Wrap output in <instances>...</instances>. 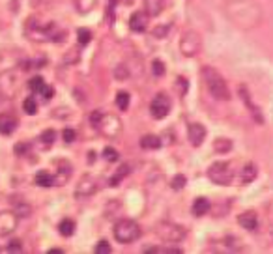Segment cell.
Masks as SVG:
<instances>
[{"label": "cell", "instance_id": "cell-1", "mask_svg": "<svg viewBox=\"0 0 273 254\" xmlns=\"http://www.w3.org/2000/svg\"><path fill=\"white\" fill-rule=\"evenodd\" d=\"M225 12L228 19L243 30H253V28L260 26L262 19H264L262 8L253 0H228Z\"/></svg>", "mask_w": 273, "mask_h": 254}, {"label": "cell", "instance_id": "cell-2", "mask_svg": "<svg viewBox=\"0 0 273 254\" xmlns=\"http://www.w3.org/2000/svg\"><path fill=\"white\" fill-rule=\"evenodd\" d=\"M200 75L204 85L208 88V92H210V96L214 97V99H217V101H228L230 99V90L226 86V81L217 69L206 66V68H202Z\"/></svg>", "mask_w": 273, "mask_h": 254}, {"label": "cell", "instance_id": "cell-3", "mask_svg": "<svg viewBox=\"0 0 273 254\" xmlns=\"http://www.w3.org/2000/svg\"><path fill=\"white\" fill-rule=\"evenodd\" d=\"M114 237L116 241L120 243H133L141 237V226L135 222V220H129V219H124V220H118L116 226H114Z\"/></svg>", "mask_w": 273, "mask_h": 254}, {"label": "cell", "instance_id": "cell-4", "mask_svg": "<svg viewBox=\"0 0 273 254\" xmlns=\"http://www.w3.org/2000/svg\"><path fill=\"white\" fill-rule=\"evenodd\" d=\"M208 178L215 185H230V182L234 180V170L225 161H217L208 169Z\"/></svg>", "mask_w": 273, "mask_h": 254}, {"label": "cell", "instance_id": "cell-5", "mask_svg": "<svg viewBox=\"0 0 273 254\" xmlns=\"http://www.w3.org/2000/svg\"><path fill=\"white\" fill-rule=\"evenodd\" d=\"M155 232L163 241L168 243H180L183 241V237H185V230L178 224H174V222H159Z\"/></svg>", "mask_w": 273, "mask_h": 254}, {"label": "cell", "instance_id": "cell-6", "mask_svg": "<svg viewBox=\"0 0 273 254\" xmlns=\"http://www.w3.org/2000/svg\"><path fill=\"white\" fill-rule=\"evenodd\" d=\"M202 49V39L195 30H187L180 39V51L183 56H195Z\"/></svg>", "mask_w": 273, "mask_h": 254}, {"label": "cell", "instance_id": "cell-7", "mask_svg": "<svg viewBox=\"0 0 273 254\" xmlns=\"http://www.w3.org/2000/svg\"><path fill=\"white\" fill-rule=\"evenodd\" d=\"M95 127L109 138H116L122 135V121L112 114H103V118L99 120V123Z\"/></svg>", "mask_w": 273, "mask_h": 254}, {"label": "cell", "instance_id": "cell-8", "mask_svg": "<svg viewBox=\"0 0 273 254\" xmlns=\"http://www.w3.org/2000/svg\"><path fill=\"white\" fill-rule=\"evenodd\" d=\"M150 112H152V116L155 120H163L170 112V99L165 94H157L150 103Z\"/></svg>", "mask_w": 273, "mask_h": 254}, {"label": "cell", "instance_id": "cell-9", "mask_svg": "<svg viewBox=\"0 0 273 254\" xmlns=\"http://www.w3.org/2000/svg\"><path fill=\"white\" fill-rule=\"evenodd\" d=\"M17 222H19V215L15 211H2L0 213V236L6 237L13 234V230L17 228Z\"/></svg>", "mask_w": 273, "mask_h": 254}, {"label": "cell", "instance_id": "cell-10", "mask_svg": "<svg viewBox=\"0 0 273 254\" xmlns=\"http://www.w3.org/2000/svg\"><path fill=\"white\" fill-rule=\"evenodd\" d=\"M239 96H241V101L247 105V109H249L251 116H253V120L256 121V123H264V116H262L260 109L253 103V99H251V94L249 90L245 88V86H239Z\"/></svg>", "mask_w": 273, "mask_h": 254}, {"label": "cell", "instance_id": "cell-11", "mask_svg": "<svg viewBox=\"0 0 273 254\" xmlns=\"http://www.w3.org/2000/svg\"><path fill=\"white\" fill-rule=\"evenodd\" d=\"M95 191H97L95 182L92 178L84 176L83 180L77 183V187H75V196H77V198H88V196H92Z\"/></svg>", "mask_w": 273, "mask_h": 254}, {"label": "cell", "instance_id": "cell-12", "mask_svg": "<svg viewBox=\"0 0 273 254\" xmlns=\"http://www.w3.org/2000/svg\"><path fill=\"white\" fill-rule=\"evenodd\" d=\"M187 136H189V142L193 146H200L206 138V127L202 123H191L189 129H187Z\"/></svg>", "mask_w": 273, "mask_h": 254}, {"label": "cell", "instance_id": "cell-13", "mask_svg": "<svg viewBox=\"0 0 273 254\" xmlns=\"http://www.w3.org/2000/svg\"><path fill=\"white\" fill-rule=\"evenodd\" d=\"M148 26V15L146 12H135L129 19V28L133 32H144Z\"/></svg>", "mask_w": 273, "mask_h": 254}, {"label": "cell", "instance_id": "cell-14", "mask_svg": "<svg viewBox=\"0 0 273 254\" xmlns=\"http://www.w3.org/2000/svg\"><path fill=\"white\" fill-rule=\"evenodd\" d=\"M237 222H239V226L245 228V230H256V226H258V217H256L255 211H245V213L237 215Z\"/></svg>", "mask_w": 273, "mask_h": 254}, {"label": "cell", "instance_id": "cell-15", "mask_svg": "<svg viewBox=\"0 0 273 254\" xmlns=\"http://www.w3.org/2000/svg\"><path fill=\"white\" fill-rule=\"evenodd\" d=\"M17 129V118L13 114H0V135H12Z\"/></svg>", "mask_w": 273, "mask_h": 254}, {"label": "cell", "instance_id": "cell-16", "mask_svg": "<svg viewBox=\"0 0 273 254\" xmlns=\"http://www.w3.org/2000/svg\"><path fill=\"white\" fill-rule=\"evenodd\" d=\"M256 174H258V170H256V167L253 165V163H247L243 169H241V183L243 185H247V183H253L255 180H256Z\"/></svg>", "mask_w": 273, "mask_h": 254}, {"label": "cell", "instance_id": "cell-17", "mask_svg": "<svg viewBox=\"0 0 273 254\" xmlns=\"http://www.w3.org/2000/svg\"><path fill=\"white\" fill-rule=\"evenodd\" d=\"M159 146H161V138L155 135H144L141 138V148L144 150H157Z\"/></svg>", "mask_w": 273, "mask_h": 254}, {"label": "cell", "instance_id": "cell-18", "mask_svg": "<svg viewBox=\"0 0 273 254\" xmlns=\"http://www.w3.org/2000/svg\"><path fill=\"white\" fill-rule=\"evenodd\" d=\"M208 211H210V202H208L206 198H197V200L193 202V213H195L197 217L206 215Z\"/></svg>", "mask_w": 273, "mask_h": 254}, {"label": "cell", "instance_id": "cell-19", "mask_svg": "<svg viewBox=\"0 0 273 254\" xmlns=\"http://www.w3.org/2000/svg\"><path fill=\"white\" fill-rule=\"evenodd\" d=\"M144 6H146V13L154 17L163 12V0H144Z\"/></svg>", "mask_w": 273, "mask_h": 254}, {"label": "cell", "instance_id": "cell-20", "mask_svg": "<svg viewBox=\"0 0 273 254\" xmlns=\"http://www.w3.org/2000/svg\"><path fill=\"white\" fill-rule=\"evenodd\" d=\"M58 232L64 237H70V236H73V232H75V222H73L72 219H64L58 224Z\"/></svg>", "mask_w": 273, "mask_h": 254}, {"label": "cell", "instance_id": "cell-21", "mask_svg": "<svg viewBox=\"0 0 273 254\" xmlns=\"http://www.w3.org/2000/svg\"><path fill=\"white\" fill-rule=\"evenodd\" d=\"M13 211L19 215V217H28L32 213V207L28 206L26 202H21V200H15L13 202Z\"/></svg>", "mask_w": 273, "mask_h": 254}, {"label": "cell", "instance_id": "cell-22", "mask_svg": "<svg viewBox=\"0 0 273 254\" xmlns=\"http://www.w3.org/2000/svg\"><path fill=\"white\" fill-rule=\"evenodd\" d=\"M15 88V77L10 75V81H4V75H0V92L4 96H10Z\"/></svg>", "mask_w": 273, "mask_h": 254}, {"label": "cell", "instance_id": "cell-23", "mask_svg": "<svg viewBox=\"0 0 273 254\" xmlns=\"http://www.w3.org/2000/svg\"><path fill=\"white\" fill-rule=\"evenodd\" d=\"M36 183L39 187H51V185H55V178L49 174V172H37L36 174Z\"/></svg>", "mask_w": 273, "mask_h": 254}, {"label": "cell", "instance_id": "cell-24", "mask_svg": "<svg viewBox=\"0 0 273 254\" xmlns=\"http://www.w3.org/2000/svg\"><path fill=\"white\" fill-rule=\"evenodd\" d=\"M129 172H131L129 165H122L118 172H116V174H114V176L110 178V185H112V187H116V185H118V183L122 182V180H124V178L127 176V174H129Z\"/></svg>", "mask_w": 273, "mask_h": 254}, {"label": "cell", "instance_id": "cell-25", "mask_svg": "<svg viewBox=\"0 0 273 254\" xmlns=\"http://www.w3.org/2000/svg\"><path fill=\"white\" fill-rule=\"evenodd\" d=\"M214 150L217 153H226V152L232 150V140H228V138H217L214 142Z\"/></svg>", "mask_w": 273, "mask_h": 254}, {"label": "cell", "instance_id": "cell-26", "mask_svg": "<svg viewBox=\"0 0 273 254\" xmlns=\"http://www.w3.org/2000/svg\"><path fill=\"white\" fill-rule=\"evenodd\" d=\"M45 86L47 85H45V81H43L41 77H34V79H30V81H28V88H30L34 94H41Z\"/></svg>", "mask_w": 273, "mask_h": 254}, {"label": "cell", "instance_id": "cell-27", "mask_svg": "<svg viewBox=\"0 0 273 254\" xmlns=\"http://www.w3.org/2000/svg\"><path fill=\"white\" fill-rule=\"evenodd\" d=\"M116 105L120 110H127L129 107V94L127 92H118L116 94Z\"/></svg>", "mask_w": 273, "mask_h": 254}, {"label": "cell", "instance_id": "cell-28", "mask_svg": "<svg viewBox=\"0 0 273 254\" xmlns=\"http://www.w3.org/2000/svg\"><path fill=\"white\" fill-rule=\"evenodd\" d=\"M23 110L26 112V114H30V116H34L37 112V105H36V101L32 99V97H26L23 101Z\"/></svg>", "mask_w": 273, "mask_h": 254}, {"label": "cell", "instance_id": "cell-29", "mask_svg": "<svg viewBox=\"0 0 273 254\" xmlns=\"http://www.w3.org/2000/svg\"><path fill=\"white\" fill-rule=\"evenodd\" d=\"M77 36H79V43L81 45H88L92 41V32L88 28H79L77 30Z\"/></svg>", "mask_w": 273, "mask_h": 254}, {"label": "cell", "instance_id": "cell-30", "mask_svg": "<svg viewBox=\"0 0 273 254\" xmlns=\"http://www.w3.org/2000/svg\"><path fill=\"white\" fill-rule=\"evenodd\" d=\"M75 4H77V10H79V12L86 13L94 8L95 0H75Z\"/></svg>", "mask_w": 273, "mask_h": 254}, {"label": "cell", "instance_id": "cell-31", "mask_svg": "<svg viewBox=\"0 0 273 254\" xmlns=\"http://www.w3.org/2000/svg\"><path fill=\"white\" fill-rule=\"evenodd\" d=\"M103 159H107L109 163H114V161H118V152L109 146V148L103 150Z\"/></svg>", "mask_w": 273, "mask_h": 254}, {"label": "cell", "instance_id": "cell-32", "mask_svg": "<svg viewBox=\"0 0 273 254\" xmlns=\"http://www.w3.org/2000/svg\"><path fill=\"white\" fill-rule=\"evenodd\" d=\"M152 71H154L155 77H163L165 75V64L161 60H154L152 62Z\"/></svg>", "mask_w": 273, "mask_h": 254}, {"label": "cell", "instance_id": "cell-33", "mask_svg": "<svg viewBox=\"0 0 273 254\" xmlns=\"http://www.w3.org/2000/svg\"><path fill=\"white\" fill-rule=\"evenodd\" d=\"M39 138H41V142H45V144H53V142L56 140V133H55L53 129H47V131L41 133Z\"/></svg>", "mask_w": 273, "mask_h": 254}, {"label": "cell", "instance_id": "cell-34", "mask_svg": "<svg viewBox=\"0 0 273 254\" xmlns=\"http://www.w3.org/2000/svg\"><path fill=\"white\" fill-rule=\"evenodd\" d=\"M114 77H116L118 81H126V79L129 77V71H127V68H126V66H118V68L114 69Z\"/></svg>", "mask_w": 273, "mask_h": 254}, {"label": "cell", "instance_id": "cell-35", "mask_svg": "<svg viewBox=\"0 0 273 254\" xmlns=\"http://www.w3.org/2000/svg\"><path fill=\"white\" fill-rule=\"evenodd\" d=\"M185 176L183 174H178V176H174L172 178V189H183V185H185Z\"/></svg>", "mask_w": 273, "mask_h": 254}, {"label": "cell", "instance_id": "cell-36", "mask_svg": "<svg viewBox=\"0 0 273 254\" xmlns=\"http://www.w3.org/2000/svg\"><path fill=\"white\" fill-rule=\"evenodd\" d=\"M95 253L97 254H109L110 253V245L107 241H99L95 245Z\"/></svg>", "mask_w": 273, "mask_h": 254}, {"label": "cell", "instance_id": "cell-37", "mask_svg": "<svg viewBox=\"0 0 273 254\" xmlns=\"http://www.w3.org/2000/svg\"><path fill=\"white\" fill-rule=\"evenodd\" d=\"M8 251H10V253H21V251H23L21 241H19V239H13V241H10V245H8Z\"/></svg>", "mask_w": 273, "mask_h": 254}, {"label": "cell", "instance_id": "cell-38", "mask_svg": "<svg viewBox=\"0 0 273 254\" xmlns=\"http://www.w3.org/2000/svg\"><path fill=\"white\" fill-rule=\"evenodd\" d=\"M62 136H64V140H66V142H73L77 135H75V131H73V129H64Z\"/></svg>", "mask_w": 273, "mask_h": 254}, {"label": "cell", "instance_id": "cell-39", "mask_svg": "<svg viewBox=\"0 0 273 254\" xmlns=\"http://www.w3.org/2000/svg\"><path fill=\"white\" fill-rule=\"evenodd\" d=\"M101 118H103V112H101V110H95V112H92V116H90V121H92L94 125H97Z\"/></svg>", "mask_w": 273, "mask_h": 254}, {"label": "cell", "instance_id": "cell-40", "mask_svg": "<svg viewBox=\"0 0 273 254\" xmlns=\"http://www.w3.org/2000/svg\"><path fill=\"white\" fill-rule=\"evenodd\" d=\"M166 30H168L166 26H159V28H155V30H154V34L157 37H165L166 36Z\"/></svg>", "mask_w": 273, "mask_h": 254}, {"label": "cell", "instance_id": "cell-41", "mask_svg": "<svg viewBox=\"0 0 273 254\" xmlns=\"http://www.w3.org/2000/svg\"><path fill=\"white\" fill-rule=\"evenodd\" d=\"M41 97H45V99H51V97H53V88H51V86H45V88H43V92H41Z\"/></svg>", "mask_w": 273, "mask_h": 254}, {"label": "cell", "instance_id": "cell-42", "mask_svg": "<svg viewBox=\"0 0 273 254\" xmlns=\"http://www.w3.org/2000/svg\"><path fill=\"white\" fill-rule=\"evenodd\" d=\"M77 62L79 60V52H75V54H70V56H66V62Z\"/></svg>", "mask_w": 273, "mask_h": 254}, {"label": "cell", "instance_id": "cell-43", "mask_svg": "<svg viewBox=\"0 0 273 254\" xmlns=\"http://www.w3.org/2000/svg\"><path fill=\"white\" fill-rule=\"evenodd\" d=\"M49 253H51V254H62V251H60V249H51Z\"/></svg>", "mask_w": 273, "mask_h": 254}]
</instances>
